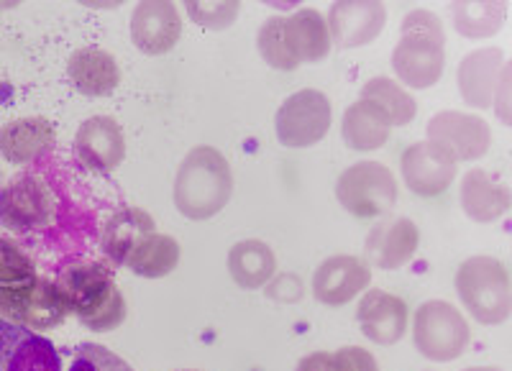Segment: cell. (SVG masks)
<instances>
[{
  "label": "cell",
  "instance_id": "obj_8",
  "mask_svg": "<svg viewBox=\"0 0 512 371\" xmlns=\"http://www.w3.org/2000/svg\"><path fill=\"white\" fill-rule=\"evenodd\" d=\"M333 105L326 93L320 90H297L274 116V131L277 139L287 149H310L323 141L331 131Z\"/></svg>",
  "mask_w": 512,
  "mask_h": 371
},
{
  "label": "cell",
  "instance_id": "obj_26",
  "mask_svg": "<svg viewBox=\"0 0 512 371\" xmlns=\"http://www.w3.org/2000/svg\"><path fill=\"white\" fill-rule=\"evenodd\" d=\"M390 118L369 100H356L341 118V136L354 151H377L390 141Z\"/></svg>",
  "mask_w": 512,
  "mask_h": 371
},
{
  "label": "cell",
  "instance_id": "obj_1",
  "mask_svg": "<svg viewBox=\"0 0 512 371\" xmlns=\"http://www.w3.org/2000/svg\"><path fill=\"white\" fill-rule=\"evenodd\" d=\"M67 310L90 331H116L126 320V300L118 290L113 272L100 261H72L57 279Z\"/></svg>",
  "mask_w": 512,
  "mask_h": 371
},
{
  "label": "cell",
  "instance_id": "obj_13",
  "mask_svg": "<svg viewBox=\"0 0 512 371\" xmlns=\"http://www.w3.org/2000/svg\"><path fill=\"white\" fill-rule=\"evenodd\" d=\"M400 172L405 185L418 198H438L456 180L459 167L431 141H418V144H410L402 151Z\"/></svg>",
  "mask_w": 512,
  "mask_h": 371
},
{
  "label": "cell",
  "instance_id": "obj_24",
  "mask_svg": "<svg viewBox=\"0 0 512 371\" xmlns=\"http://www.w3.org/2000/svg\"><path fill=\"white\" fill-rule=\"evenodd\" d=\"M154 218L146 210L128 208L116 210V213L103 223L100 228V246H103V254L116 264V267H126L128 254L141 244V238H146L149 233H154Z\"/></svg>",
  "mask_w": 512,
  "mask_h": 371
},
{
  "label": "cell",
  "instance_id": "obj_21",
  "mask_svg": "<svg viewBox=\"0 0 512 371\" xmlns=\"http://www.w3.org/2000/svg\"><path fill=\"white\" fill-rule=\"evenodd\" d=\"M67 75L77 93L88 98H108L121 85V70L111 52L98 47H82L72 52L67 62Z\"/></svg>",
  "mask_w": 512,
  "mask_h": 371
},
{
  "label": "cell",
  "instance_id": "obj_11",
  "mask_svg": "<svg viewBox=\"0 0 512 371\" xmlns=\"http://www.w3.org/2000/svg\"><path fill=\"white\" fill-rule=\"evenodd\" d=\"M372 285V267L359 256H328L313 274V295L320 305L341 308Z\"/></svg>",
  "mask_w": 512,
  "mask_h": 371
},
{
  "label": "cell",
  "instance_id": "obj_36",
  "mask_svg": "<svg viewBox=\"0 0 512 371\" xmlns=\"http://www.w3.org/2000/svg\"><path fill=\"white\" fill-rule=\"evenodd\" d=\"M492 108H495L497 116H500L502 121L510 123V113H507V108H510V67H505V72H502V80H500V87H497Z\"/></svg>",
  "mask_w": 512,
  "mask_h": 371
},
{
  "label": "cell",
  "instance_id": "obj_4",
  "mask_svg": "<svg viewBox=\"0 0 512 371\" xmlns=\"http://www.w3.org/2000/svg\"><path fill=\"white\" fill-rule=\"evenodd\" d=\"M456 292L482 325H500L512 313L510 272L495 256H472L456 272Z\"/></svg>",
  "mask_w": 512,
  "mask_h": 371
},
{
  "label": "cell",
  "instance_id": "obj_29",
  "mask_svg": "<svg viewBox=\"0 0 512 371\" xmlns=\"http://www.w3.org/2000/svg\"><path fill=\"white\" fill-rule=\"evenodd\" d=\"M454 29L466 39H487L505 26L507 3H454Z\"/></svg>",
  "mask_w": 512,
  "mask_h": 371
},
{
  "label": "cell",
  "instance_id": "obj_31",
  "mask_svg": "<svg viewBox=\"0 0 512 371\" xmlns=\"http://www.w3.org/2000/svg\"><path fill=\"white\" fill-rule=\"evenodd\" d=\"M36 279L34 261L26 256V251L11 241L0 236V290H13V287L31 285Z\"/></svg>",
  "mask_w": 512,
  "mask_h": 371
},
{
  "label": "cell",
  "instance_id": "obj_27",
  "mask_svg": "<svg viewBox=\"0 0 512 371\" xmlns=\"http://www.w3.org/2000/svg\"><path fill=\"white\" fill-rule=\"evenodd\" d=\"M180 264V244L167 233H149L141 238V244L136 246L126 259V267L144 279H159L172 274Z\"/></svg>",
  "mask_w": 512,
  "mask_h": 371
},
{
  "label": "cell",
  "instance_id": "obj_30",
  "mask_svg": "<svg viewBox=\"0 0 512 371\" xmlns=\"http://www.w3.org/2000/svg\"><path fill=\"white\" fill-rule=\"evenodd\" d=\"M256 47H259V54H262L264 62L269 67L280 72H295L297 64L292 62L290 52H287V41H285V16H272L267 18L256 34Z\"/></svg>",
  "mask_w": 512,
  "mask_h": 371
},
{
  "label": "cell",
  "instance_id": "obj_19",
  "mask_svg": "<svg viewBox=\"0 0 512 371\" xmlns=\"http://www.w3.org/2000/svg\"><path fill=\"white\" fill-rule=\"evenodd\" d=\"M505 67V54L497 47L474 49V52L466 54L459 64V72H456V82H459V93L464 103L479 108V111H489L492 103H495Z\"/></svg>",
  "mask_w": 512,
  "mask_h": 371
},
{
  "label": "cell",
  "instance_id": "obj_3",
  "mask_svg": "<svg viewBox=\"0 0 512 371\" xmlns=\"http://www.w3.org/2000/svg\"><path fill=\"white\" fill-rule=\"evenodd\" d=\"M443 64H446V34L441 18L425 8L405 13L400 41L392 52V70L400 77L402 87L428 90L441 80Z\"/></svg>",
  "mask_w": 512,
  "mask_h": 371
},
{
  "label": "cell",
  "instance_id": "obj_14",
  "mask_svg": "<svg viewBox=\"0 0 512 371\" xmlns=\"http://www.w3.org/2000/svg\"><path fill=\"white\" fill-rule=\"evenodd\" d=\"M75 157L82 167L111 174L126 159V136L116 118L93 116L77 128Z\"/></svg>",
  "mask_w": 512,
  "mask_h": 371
},
{
  "label": "cell",
  "instance_id": "obj_12",
  "mask_svg": "<svg viewBox=\"0 0 512 371\" xmlns=\"http://www.w3.org/2000/svg\"><path fill=\"white\" fill-rule=\"evenodd\" d=\"M326 24L338 49L367 47L382 34L387 8L377 0H341L331 6Z\"/></svg>",
  "mask_w": 512,
  "mask_h": 371
},
{
  "label": "cell",
  "instance_id": "obj_6",
  "mask_svg": "<svg viewBox=\"0 0 512 371\" xmlns=\"http://www.w3.org/2000/svg\"><path fill=\"white\" fill-rule=\"evenodd\" d=\"M397 180L382 162H356L341 172L336 198L354 218H382L397 203Z\"/></svg>",
  "mask_w": 512,
  "mask_h": 371
},
{
  "label": "cell",
  "instance_id": "obj_38",
  "mask_svg": "<svg viewBox=\"0 0 512 371\" xmlns=\"http://www.w3.org/2000/svg\"><path fill=\"white\" fill-rule=\"evenodd\" d=\"M464 371H502L500 366H472V369H464Z\"/></svg>",
  "mask_w": 512,
  "mask_h": 371
},
{
  "label": "cell",
  "instance_id": "obj_10",
  "mask_svg": "<svg viewBox=\"0 0 512 371\" xmlns=\"http://www.w3.org/2000/svg\"><path fill=\"white\" fill-rule=\"evenodd\" d=\"M428 141L446 157L459 162L482 159L492 146V131L484 118L464 111H441L428 121Z\"/></svg>",
  "mask_w": 512,
  "mask_h": 371
},
{
  "label": "cell",
  "instance_id": "obj_32",
  "mask_svg": "<svg viewBox=\"0 0 512 371\" xmlns=\"http://www.w3.org/2000/svg\"><path fill=\"white\" fill-rule=\"evenodd\" d=\"M70 371H134L128 361L113 354L111 348L100 346V343H82L77 348L75 361H72Z\"/></svg>",
  "mask_w": 512,
  "mask_h": 371
},
{
  "label": "cell",
  "instance_id": "obj_20",
  "mask_svg": "<svg viewBox=\"0 0 512 371\" xmlns=\"http://www.w3.org/2000/svg\"><path fill=\"white\" fill-rule=\"evenodd\" d=\"M54 126L41 116H26L0 126V154L16 167L36 162L54 149Z\"/></svg>",
  "mask_w": 512,
  "mask_h": 371
},
{
  "label": "cell",
  "instance_id": "obj_2",
  "mask_svg": "<svg viewBox=\"0 0 512 371\" xmlns=\"http://www.w3.org/2000/svg\"><path fill=\"white\" fill-rule=\"evenodd\" d=\"M233 195V172L221 151L195 146L175 177V205L190 221L216 218Z\"/></svg>",
  "mask_w": 512,
  "mask_h": 371
},
{
  "label": "cell",
  "instance_id": "obj_9",
  "mask_svg": "<svg viewBox=\"0 0 512 371\" xmlns=\"http://www.w3.org/2000/svg\"><path fill=\"white\" fill-rule=\"evenodd\" d=\"M70 315L57 282L36 277L31 285L0 290V318L24 325L29 331H47Z\"/></svg>",
  "mask_w": 512,
  "mask_h": 371
},
{
  "label": "cell",
  "instance_id": "obj_39",
  "mask_svg": "<svg viewBox=\"0 0 512 371\" xmlns=\"http://www.w3.org/2000/svg\"><path fill=\"white\" fill-rule=\"evenodd\" d=\"M0 190H3V174H0Z\"/></svg>",
  "mask_w": 512,
  "mask_h": 371
},
{
  "label": "cell",
  "instance_id": "obj_17",
  "mask_svg": "<svg viewBox=\"0 0 512 371\" xmlns=\"http://www.w3.org/2000/svg\"><path fill=\"white\" fill-rule=\"evenodd\" d=\"M420 246V231L410 218L395 215L384 218L369 231L367 236V264L369 267L384 269V272H397L405 264H410Z\"/></svg>",
  "mask_w": 512,
  "mask_h": 371
},
{
  "label": "cell",
  "instance_id": "obj_25",
  "mask_svg": "<svg viewBox=\"0 0 512 371\" xmlns=\"http://www.w3.org/2000/svg\"><path fill=\"white\" fill-rule=\"evenodd\" d=\"M228 272L241 290H262L277 274V256L259 238H246L228 251Z\"/></svg>",
  "mask_w": 512,
  "mask_h": 371
},
{
  "label": "cell",
  "instance_id": "obj_40",
  "mask_svg": "<svg viewBox=\"0 0 512 371\" xmlns=\"http://www.w3.org/2000/svg\"><path fill=\"white\" fill-rule=\"evenodd\" d=\"M185 371H195V369H185Z\"/></svg>",
  "mask_w": 512,
  "mask_h": 371
},
{
  "label": "cell",
  "instance_id": "obj_18",
  "mask_svg": "<svg viewBox=\"0 0 512 371\" xmlns=\"http://www.w3.org/2000/svg\"><path fill=\"white\" fill-rule=\"evenodd\" d=\"M356 320L364 338L377 346H392L408 333V302L387 290H367L356 310Z\"/></svg>",
  "mask_w": 512,
  "mask_h": 371
},
{
  "label": "cell",
  "instance_id": "obj_22",
  "mask_svg": "<svg viewBox=\"0 0 512 371\" xmlns=\"http://www.w3.org/2000/svg\"><path fill=\"white\" fill-rule=\"evenodd\" d=\"M285 41L287 52L297 67L326 59L333 47L326 16L315 8H297L290 16H285Z\"/></svg>",
  "mask_w": 512,
  "mask_h": 371
},
{
  "label": "cell",
  "instance_id": "obj_37",
  "mask_svg": "<svg viewBox=\"0 0 512 371\" xmlns=\"http://www.w3.org/2000/svg\"><path fill=\"white\" fill-rule=\"evenodd\" d=\"M295 371H333V354H328V351H315V354L300 359Z\"/></svg>",
  "mask_w": 512,
  "mask_h": 371
},
{
  "label": "cell",
  "instance_id": "obj_7",
  "mask_svg": "<svg viewBox=\"0 0 512 371\" xmlns=\"http://www.w3.org/2000/svg\"><path fill=\"white\" fill-rule=\"evenodd\" d=\"M57 218V200L36 174H16L0 190V226L13 233H36Z\"/></svg>",
  "mask_w": 512,
  "mask_h": 371
},
{
  "label": "cell",
  "instance_id": "obj_35",
  "mask_svg": "<svg viewBox=\"0 0 512 371\" xmlns=\"http://www.w3.org/2000/svg\"><path fill=\"white\" fill-rule=\"evenodd\" d=\"M267 285H269L267 295L272 297V300L295 302L303 297V282H300L295 274H280V277L274 279V282H267Z\"/></svg>",
  "mask_w": 512,
  "mask_h": 371
},
{
  "label": "cell",
  "instance_id": "obj_28",
  "mask_svg": "<svg viewBox=\"0 0 512 371\" xmlns=\"http://www.w3.org/2000/svg\"><path fill=\"white\" fill-rule=\"evenodd\" d=\"M361 100H369L390 118V126H408L418 116V103L410 95L408 87H402L400 82L390 80V77H372L361 85Z\"/></svg>",
  "mask_w": 512,
  "mask_h": 371
},
{
  "label": "cell",
  "instance_id": "obj_34",
  "mask_svg": "<svg viewBox=\"0 0 512 371\" xmlns=\"http://www.w3.org/2000/svg\"><path fill=\"white\" fill-rule=\"evenodd\" d=\"M333 371H379V364L367 348L344 346L333 354Z\"/></svg>",
  "mask_w": 512,
  "mask_h": 371
},
{
  "label": "cell",
  "instance_id": "obj_16",
  "mask_svg": "<svg viewBox=\"0 0 512 371\" xmlns=\"http://www.w3.org/2000/svg\"><path fill=\"white\" fill-rule=\"evenodd\" d=\"M0 371H62L52 341L0 318Z\"/></svg>",
  "mask_w": 512,
  "mask_h": 371
},
{
  "label": "cell",
  "instance_id": "obj_15",
  "mask_svg": "<svg viewBox=\"0 0 512 371\" xmlns=\"http://www.w3.org/2000/svg\"><path fill=\"white\" fill-rule=\"evenodd\" d=\"M182 36V16L175 3L149 0L131 13V41L141 54L162 57L177 47Z\"/></svg>",
  "mask_w": 512,
  "mask_h": 371
},
{
  "label": "cell",
  "instance_id": "obj_23",
  "mask_svg": "<svg viewBox=\"0 0 512 371\" xmlns=\"http://www.w3.org/2000/svg\"><path fill=\"white\" fill-rule=\"evenodd\" d=\"M461 208L472 221L492 223L510 210V190L495 174L469 169L461 180Z\"/></svg>",
  "mask_w": 512,
  "mask_h": 371
},
{
  "label": "cell",
  "instance_id": "obj_33",
  "mask_svg": "<svg viewBox=\"0 0 512 371\" xmlns=\"http://www.w3.org/2000/svg\"><path fill=\"white\" fill-rule=\"evenodd\" d=\"M239 3H187V16L200 26V29L223 31L233 26L239 16Z\"/></svg>",
  "mask_w": 512,
  "mask_h": 371
},
{
  "label": "cell",
  "instance_id": "obj_5",
  "mask_svg": "<svg viewBox=\"0 0 512 371\" xmlns=\"http://www.w3.org/2000/svg\"><path fill=\"white\" fill-rule=\"evenodd\" d=\"M413 343L423 359L446 364L466 354L472 343V328L451 302L428 300L415 310Z\"/></svg>",
  "mask_w": 512,
  "mask_h": 371
}]
</instances>
